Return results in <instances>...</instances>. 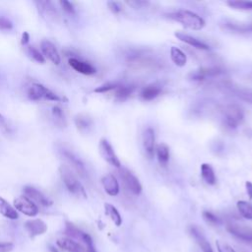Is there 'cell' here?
<instances>
[{
  "label": "cell",
  "instance_id": "obj_1",
  "mask_svg": "<svg viewBox=\"0 0 252 252\" xmlns=\"http://www.w3.org/2000/svg\"><path fill=\"white\" fill-rule=\"evenodd\" d=\"M168 17L192 31H200L206 24L201 16L189 10H178L168 14Z\"/></svg>",
  "mask_w": 252,
  "mask_h": 252
},
{
  "label": "cell",
  "instance_id": "obj_2",
  "mask_svg": "<svg viewBox=\"0 0 252 252\" xmlns=\"http://www.w3.org/2000/svg\"><path fill=\"white\" fill-rule=\"evenodd\" d=\"M59 173L61 179L66 186L67 190L73 194H82L86 196L84 187L82 186L81 182L78 180L76 175L72 172V170L67 165H61L59 167Z\"/></svg>",
  "mask_w": 252,
  "mask_h": 252
},
{
  "label": "cell",
  "instance_id": "obj_3",
  "mask_svg": "<svg viewBox=\"0 0 252 252\" xmlns=\"http://www.w3.org/2000/svg\"><path fill=\"white\" fill-rule=\"evenodd\" d=\"M28 96L32 100H39L43 98V99L52 100V101H59L62 99L55 93L50 91L48 88L38 83H33L29 88Z\"/></svg>",
  "mask_w": 252,
  "mask_h": 252
},
{
  "label": "cell",
  "instance_id": "obj_4",
  "mask_svg": "<svg viewBox=\"0 0 252 252\" xmlns=\"http://www.w3.org/2000/svg\"><path fill=\"white\" fill-rule=\"evenodd\" d=\"M223 113L225 124L229 128H236L243 121L244 118V114L241 107L234 103L226 105Z\"/></svg>",
  "mask_w": 252,
  "mask_h": 252
},
{
  "label": "cell",
  "instance_id": "obj_5",
  "mask_svg": "<svg viewBox=\"0 0 252 252\" xmlns=\"http://www.w3.org/2000/svg\"><path fill=\"white\" fill-rule=\"evenodd\" d=\"M14 208L29 217H34L38 214V207L26 195L20 196L14 200Z\"/></svg>",
  "mask_w": 252,
  "mask_h": 252
},
{
  "label": "cell",
  "instance_id": "obj_6",
  "mask_svg": "<svg viewBox=\"0 0 252 252\" xmlns=\"http://www.w3.org/2000/svg\"><path fill=\"white\" fill-rule=\"evenodd\" d=\"M98 151H99V154H100L101 158L106 162H108L109 164H111L115 167H118V168L121 167L120 160L118 159L116 154L114 153V150H113L112 146L110 145V143L106 139H101L99 141Z\"/></svg>",
  "mask_w": 252,
  "mask_h": 252
},
{
  "label": "cell",
  "instance_id": "obj_7",
  "mask_svg": "<svg viewBox=\"0 0 252 252\" xmlns=\"http://www.w3.org/2000/svg\"><path fill=\"white\" fill-rule=\"evenodd\" d=\"M119 175L124 183V186L134 195H139L142 192V185L139 179L128 169L121 168Z\"/></svg>",
  "mask_w": 252,
  "mask_h": 252
},
{
  "label": "cell",
  "instance_id": "obj_8",
  "mask_svg": "<svg viewBox=\"0 0 252 252\" xmlns=\"http://www.w3.org/2000/svg\"><path fill=\"white\" fill-rule=\"evenodd\" d=\"M227 231L239 240L252 244V227L239 225L236 223H228L226 225Z\"/></svg>",
  "mask_w": 252,
  "mask_h": 252
},
{
  "label": "cell",
  "instance_id": "obj_9",
  "mask_svg": "<svg viewBox=\"0 0 252 252\" xmlns=\"http://www.w3.org/2000/svg\"><path fill=\"white\" fill-rule=\"evenodd\" d=\"M225 71L220 67H206L196 70L190 74V79L193 81H203L207 78L218 77L224 74Z\"/></svg>",
  "mask_w": 252,
  "mask_h": 252
},
{
  "label": "cell",
  "instance_id": "obj_10",
  "mask_svg": "<svg viewBox=\"0 0 252 252\" xmlns=\"http://www.w3.org/2000/svg\"><path fill=\"white\" fill-rule=\"evenodd\" d=\"M24 226L31 238L41 235L47 230V224L40 219L29 220L25 222Z\"/></svg>",
  "mask_w": 252,
  "mask_h": 252
},
{
  "label": "cell",
  "instance_id": "obj_11",
  "mask_svg": "<svg viewBox=\"0 0 252 252\" xmlns=\"http://www.w3.org/2000/svg\"><path fill=\"white\" fill-rule=\"evenodd\" d=\"M189 233L192 236V238L195 240V242L198 244L202 252H214L211 244L209 243L206 236L204 235V233L199 227L195 225H191L189 227Z\"/></svg>",
  "mask_w": 252,
  "mask_h": 252
},
{
  "label": "cell",
  "instance_id": "obj_12",
  "mask_svg": "<svg viewBox=\"0 0 252 252\" xmlns=\"http://www.w3.org/2000/svg\"><path fill=\"white\" fill-rule=\"evenodd\" d=\"M40 49L44 58L48 59L55 65L60 64V55L52 42H50L49 40H42L40 43Z\"/></svg>",
  "mask_w": 252,
  "mask_h": 252
},
{
  "label": "cell",
  "instance_id": "obj_13",
  "mask_svg": "<svg viewBox=\"0 0 252 252\" xmlns=\"http://www.w3.org/2000/svg\"><path fill=\"white\" fill-rule=\"evenodd\" d=\"M24 193L31 200L35 201L36 203L40 204L43 207H49L52 205V201H50L43 193H41L39 190H37L32 186H25Z\"/></svg>",
  "mask_w": 252,
  "mask_h": 252
},
{
  "label": "cell",
  "instance_id": "obj_14",
  "mask_svg": "<svg viewBox=\"0 0 252 252\" xmlns=\"http://www.w3.org/2000/svg\"><path fill=\"white\" fill-rule=\"evenodd\" d=\"M68 62H69V65L78 73H81L84 75H93L96 72L95 68L92 64L86 61H82L80 59L72 57L68 60Z\"/></svg>",
  "mask_w": 252,
  "mask_h": 252
},
{
  "label": "cell",
  "instance_id": "obj_15",
  "mask_svg": "<svg viewBox=\"0 0 252 252\" xmlns=\"http://www.w3.org/2000/svg\"><path fill=\"white\" fill-rule=\"evenodd\" d=\"M101 184L104 191L109 196H116L119 193V183L113 174H106L101 178Z\"/></svg>",
  "mask_w": 252,
  "mask_h": 252
},
{
  "label": "cell",
  "instance_id": "obj_16",
  "mask_svg": "<svg viewBox=\"0 0 252 252\" xmlns=\"http://www.w3.org/2000/svg\"><path fill=\"white\" fill-rule=\"evenodd\" d=\"M155 131L152 128H147L143 134V146L149 158L154 157L155 153Z\"/></svg>",
  "mask_w": 252,
  "mask_h": 252
},
{
  "label": "cell",
  "instance_id": "obj_17",
  "mask_svg": "<svg viewBox=\"0 0 252 252\" xmlns=\"http://www.w3.org/2000/svg\"><path fill=\"white\" fill-rule=\"evenodd\" d=\"M175 36L179 40H181L197 49H201V50H209L210 49V46L207 43H205L204 41H201L200 39H198L190 34H187L184 32H175Z\"/></svg>",
  "mask_w": 252,
  "mask_h": 252
},
{
  "label": "cell",
  "instance_id": "obj_18",
  "mask_svg": "<svg viewBox=\"0 0 252 252\" xmlns=\"http://www.w3.org/2000/svg\"><path fill=\"white\" fill-rule=\"evenodd\" d=\"M62 154H63V156L65 157V158L69 161V163L76 169V171H77L81 176H84V177H85V176L87 175V171H86L85 164L83 163V161H82L78 157H76L72 152L67 151V150L62 151Z\"/></svg>",
  "mask_w": 252,
  "mask_h": 252
},
{
  "label": "cell",
  "instance_id": "obj_19",
  "mask_svg": "<svg viewBox=\"0 0 252 252\" xmlns=\"http://www.w3.org/2000/svg\"><path fill=\"white\" fill-rule=\"evenodd\" d=\"M56 244L67 252H86V248L72 238H60L56 241Z\"/></svg>",
  "mask_w": 252,
  "mask_h": 252
},
{
  "label": "cell",
  "instance_id": "obj_20",
  "mask_svg": "<svg viewBox=\"0 0 252 252\" xmlns=\"http://www.w3.org/2000/svg\"><path fill=\"white\" fill-rule=\"evenodd\" d=\"M161 90H162L161 85L157 84V83L151 84V85H148L145 88H143L140 95L144 100H152V99L156 98L157 96H158Z\"/></svg>",
  "mask_w": 252,
  "mask_h": 252
},
{
  "label": "cell",
  "instance_id": "obj_21",
  "mask_svg": "<svg viewBox=\"0 0 252 252\" xmlns=\"http://www.w3.org/2000/svg\"><path fill=\"white\" fill-rule=\"evenodd\" d=\"M0 214L10 220H17L19 218L17 210L3 197H0Z\"/></svg>",
  "mask_w": 252,
  "mask_h": 252
},
{
  "label": "cell",
  "instance_id": "obj_22",
  "mask_svg": "<svg viewBox=\"0 0 252 252\" xmlns=\"http://www.w3.org/2000/svg\"><path fill=\"white\" fill-rule=\"evenodd\" d=\"M170 58L172 62L178 66V67H183L186 65L187 62V56L186 54L178 47L172 46L170 48Z\"/></svg>",
  "mask_w": 252,
  "mask_h": 252
},
{
  "label": "cell",
  "instance_id": "obj_23",
  "mask_svg": "<svg viewBox=\"0 0 252 252\" xmlns=\"http://www.w3.org/2000/svg\"><path fill=\"white\" fill-rule=\"evenodd\" d=\"M231 92L236 95L238 98H240L243 101H246L250 104H252V90L251 89H245V88H239L234 86H227Z\"/></svg>",
  "mask_w": 252,
  "mask_h": 252
},
{
  "label": "cell",
  "instance_id": "obj_24",
  "mask_svg": "<svg viewBox=\"0 0 252 252\" xmlns=\"http://www.w3.org/2000/svg\"><path fill=\"white\" fill-rule=\"evenodd\" d=\"M35 4L40 14L47 16L48 18H55L57 16V12L50 1H37Z\"/></svg>",
  "mask_w": 252,
  "mask_h": 252
},
{
  "label": "cell",
  "instance_id": "obj_25",
  "mask_svg": "<svg viewBox=\"0 0 252 252\" xmlns=\"http://www.w3.org/2000/svg\"><path fill=\"white\" fill-rule=\"evenodd\" d=\"M136 86L135 85H119L115 89L114 96L117 100H125L127 97L131 95V94L135 91Z\"/></svg>",
  "mask_w": 252,
  "mask_h": 252
},
{
  "label": "cell",
  "instance_id": "obj_26",
  "mask_svg": "<svg viewBox=\"0 0 252 252\" xmlns=\"http://www.w3.org/2000/svg\"><path fill=\"white\" fill-rule=\"evenodd\" d=\"M157 157L160 165L165 166L169 160V148L166 144L160 143L157 146Z\"/></svg>",
  "mask_w": 252,
  "mask_h": 252
},
{
  "label": "cell",
  "instance_id": "obj_27",
  "mask_svg": "<svg viewBox=\"0 0 252 252\" xmlns=\"http://www.w3.org/2000/svg\"><path fill=\"white\" fill-rule=\"evenodd\" d=\"M201 176H202L203 180L209 185H214L216 183L217 179H216L214 169L208 163L201 164Z\"/></svg>",
  "mask_w": 252,
  "mask_h": 252
},
{
  "label": "cell",
  "instance_id": "obj_28",
  "mask_svg": "<svg viewBox=\"0 0 252 252\" xmlns=\"http://www.w3.org/2000/svg\"><path fill=\"white\" fill-rule=\"evenodd\" d=\"M104 211L106 216H108L110 218V220L113 221V223L116 226H120L122 223V218L118 212V210L111 204H104Z\"/></svg>",
  "mask_w": 252,
  "mask_h": 252
},
{
  "label": "cell",
  "instance_id": "obj_29",
  "mask_svg": "<svg viewBox=\"0 0 252 252\" xmlns=\"http://www.w3.org/2000/svg\"><path fill=\"white\" fill-rule=\"evenodd\" d=\"M224 27L230 31L237 32H252V22L247 24H236L233 22H226Z\"/></svg>",
  "mask_w": 252,
  "mask_h": 252
},
{
  "label": "cell",
  "instance_id": "obj_30",
  "mask_svg": "<svg viewBox=\"0 0 252 252\" xmlns=\"http://www.w3.org/2000/svg\"><path fill=\"white\" fill-rule=\"evenodd\" d=\"M239 214L246 220H252V204L246 201H238L236 204Z\"/></svg>",
  "mask_w": 252,
  "mask_h": 252
},
{
  "label": "cell",
  "instance_id": "obj_31",
  "mask_svg": "<svg viewBox=\"0 0 252 252\" xmlns=\"http://www.w3.org/2000/svg\"><path fill=\"white\" fill-rule=\"evenodd\" d=\"M75 124L81 132H85L91 127L92 119L86 115L80 114L75 118Z\"/></svg>",
  "mask_w": 252,
  "mask_h": 252
},
{
  "label": "cell",
  "instance_id": "obj_32",
  "mask_svg": "<svg viewBox=\"0 0 252 252\" xmlns=\"http://www.w3.org/2000/svg\"><path fill=\"white\" fill-rule=\"evenodd\" d=\"M226 4L235 10H252V1H242V0H231L227 1Z\"/></svg>",
  "mask_w": 252,
  "mask_h": 252
},
{
  "label": "cell",
  "instance_id": "obj_33",
  "mask_svg": "<svg viewBox=\"0 0 252 252\" xmlns=\"http://www.w3.org/2000/svg\"><path fill=\"white\" fill-rule=\"evenodd\" d=\"M65 234L68 235L69 237H73V238H78L82 240L84 231H82L81 229H79L77 226H75L73 223L71 222H66V227H65Z\"/></svg>",
  "mask_w": 252,
  "mask_h": 252
},
{
  "label": "cell",
  "instance_id": "obj_34",
  "mask_svg": "<svg viewBox=\"0 0 252 252\" xmlns=\"http://www.w3.org/2000/svg\"><path fill=\"white\" fill-rule=\"evenodd\" d=\"M27 52H28V54L30 55V57H31L32 60H34L35 62L41 63V64L45 62V58L43 57L42 53H40L39 50H38L37 48H35L34 46H32V45L28 46Z\"/></svg>",
  "mask_w": 252,
  "mask_h": 252
},
{
  "label": "cell",
  "instance_id": "obj_35",
  "mask_svg": "<svg viewBox=\"0 0 252 252\" xmlns=\"http://www.w3.org/2000/svg\"><path fill=\"white\" fill-rule=\"evenodd\" d=\"M203 219L210 224L212 225H220L221 223V220L219 217H217L215 214L209 211H204L203 212Z\"/></svg>",
  "mask_w": 252,
  "mask_h": 252
},
{
  "label": "cell",
  "instance_id": "obj_36",
  "mask_svg": "<svg viewBox=\"0 0 252 252\" xmlns=\"http://www.w3.org/2000/svg\"><path fill=\"white\" fill-rule=\"evenodd\" d=\"M82 241L85 243L86 245V252H96L95 250V247L94 245V242H93V239L91 237L90 234L84 232L83 234V237H82Z\"/></svg>",
  "mask_w": 252,
  "mask_h": 252
},
{
  "label": "cell",
  "instance_id": "obj_37",
  "mask_svg": "<svg viewBox=\"0 0 252 252\" xmlns=\"http://www.w3.org/2000/svg\"><path fill=\"white\" fill-rule=\"evenodd\" d=\"M119 86L118 83L115 82H109V83H105L99 87H97L96 89H94L95 93H107L109 91L115 90L117 87Z\"/></svg>",
  "mask_w": 252,
  "mask_h": 252
},
{
  "label": "cell",
  "instance_id": "obj_38",
  "mask_svg": "<svg viewBox=\"0 0 252 252\" xmlns=\"http://www.w3.org/2000/svg\"><path fill=\"white\" fill-rule=\"evenodd\" d=\"M0 130L6 135L11 134V127H10L7 119L1 113H0Z\"/></svg>",
  "mask_w": 252,
  "mask_h": 252
},
{
  "label": "cell",
  "instance_id": "obj_39",
  "mask_svg": "<svg viewBox=\"0 0 252 252\" xmlns=\"http://www.w3.org/2000/svg\"><path fill=\"white\" fill-rule=\"evenodd\" d=\"M216 246H217L218 252H236L230 245L223 243L221 241H217Z\"/></svg>",
  "mask_w": 252,
  "mask_h": 252
},
{
  "label": "cell",
  "instance_id": "obj_40",
  "mask_svg": "<svg viewBox=\"0 0 252 252\" xmlns=\"http://www.w3.org/2000/svg\"><path fill=\"white\" fill-rule=\"evenodd\" d=\"M59 4L61 5L62 9L66 13H68V14H75V8H74V6H73V4L71 2H69L67 0H61L59 2Z\"/></svg>",
  "mask_w": 252,
  "mask_h": 252
},
{
  "label": "cell",
  "instance_id": "obj_41",
  "mask_svg": "<svg viewBox=\"0 0 252 252\" xmlns=\"http://www.w3.org/2000/svg\"><path fill=\"white\" fill-rule=\"evenodd\" d=\"M13 28V23L4 17H0V31H8Z\"/></svg>",
  "mask_w": 252,
  "mask_h": 252
},
{
  "label": "cell",
  "instance_id": "obj_42",
  "mask_svg": "<svg viewBox=\"0 0 252 252\" xmlns=\"http://www.w3.org/2000/svg\"><path fill=\"white\" fill-rule=\"evenodd\" d=\"M52 114H53V117L56 119V121H61V122L64 121L63 111H62V109H61L58 105L53 106V108H52Z\"/></svg>",
  "mask_w": 252,
  "mask_h": 252
},
{
  "label": "cell",
  "instance_id": "obj_43",
  "mask_svg": "<svg viewBox=\"0 0 252 252\" xmlns=\"http://www.w3.org/2000/svg\"><path fill=\"white\" fill-rule=\"evenodd\" d=\"M126 4L129 6H132L135 9L138 8H143L149 4L148 1H142V0H131V1H126Z\"/></svg>",
  "mask_w": 252,
  "mask_h": 252
},
{
  "label": "cell",
  "instance_id": "obj_44",
  "mask_svg": "<svg viewBox=\"0 0 252 252\" xmlns=\"http://www.w3.org/2000/svg\"><path fill=\"white\" fill-rule=\"evenodd\" d=\"M107 6L109 8V10L111 12H113L114 14H117L119 12L122 11V6L120 5L119 2H115V1H109L107 2Z\"/></svg>",
  "mask_w": 252,
  "mask_h": 252
},
{
  "label": "cell",
  "instance_id": "obj_45",
  "mask_svg": "<svg viewBox=\"0 0 252 252\" xmlns=\"http://www.w3.org/2000/svg\"><path fill=\"white\" fill-rule=\"evenodd\" d=\"M14 248L12 242H0V252H11Z\"/></svg>",
  "mask_w": 252,
  "mask_h": 252
},
{
  "label": "cell",
  "instance_id": "obj_46",
  "mask_svg": "<svg viewBox=\"0 0 252 252\" xmlns=\"http://www.w3.org/2000/svg\"><path fill=\"white\" fill-rule=\"evenodd\" d=\"M245 188H246V192L247 195L249 197V199H252V183L250 181H246L245 182Z\"/></svg>",
  "mask_w": 252,
  "mask_h": 252
},
{
  "label": "cell",
  "instance_id": "obj_47",
  "mask_svg": "<svg viewBox=\"0 0 252 252\" xmlns=\"http://www.w3.org/2000/svg\"><path fill=\"white\" fill-rule=\"evenodd\" d=\"M29 40H30V34H29L27 32H24L23 34H22V40H21L22 44H23V45L28 44Z\"/></svg>",
  "mask_w": 252,
  "mask_h": 252
},
{
  "label": "cell",
  "instance_id": "obj_48",
  "mask_svg": "<svg viewBox=\"0 0 252 252\" xmlns=\"http://www.w3.org/2000/svg\"><path fill=\"white\" fill-rule=\"evenodd\" d=\"M49 249H50V251H51V252H58V251H57L56 249H54V247H52V246H50V247H49Z\"/></svg>",
  "mask_w": 252,
  "mask_h": 252
}]
</instances>
